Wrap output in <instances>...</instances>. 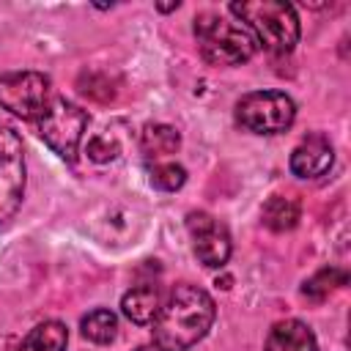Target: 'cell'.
<instances>
[{
    "label": "cell",
    "instance_id": "obj_1",
    "mask_svg": "<svg viewBox=\"0 0 351 351\" xmlns=\"http://www.w3.org/2000/svg\"><path fill=\"white\" fill-rule=\"evenodd\" d=\"M217 315L214 299L197 285H176L154 318V346L159 351H186L206 337Z\"/></svg>",
    "mask_w": 351,
    "mask_h": 351
},
{
    "label": "cell",
    "instance_id": "obj_2",
    "mask_svg": "<svg viewBox=\"0 0 351 351\" xmlns=\"http://www.w3.org/2000/svg\"><path fill=\"white\" fill-rule=\"evenodd\" d=\"M228 11L241 19V25L252 33L263 49L285 55L299 41V16L291 3L282 0H250V3H230Z\"/></svg>",
    "mask_w": 351,
    "mask_h": 351
},
{
    "label": "cell",
    "instance_id": "obj_3",
    "mask_svg": "<svg viewBox=\"0 0 351 351\" xmlns=\"http://www.w3.org/2000/svg\"><path fill=\"white\" fill-rule=\"evenodd\" d=\"M195 38L203 58L214 66H239L258 49V41L241 22L225 19L217 11H203L195 16Z\"/></svg>",
    "mask_w": 351,
    "mask_h": 351
},
{
    "label": "cell",
    "instance_id": "obj_4",
    "mask_svg": "<svg viewBox=\"0 0 351 351\" xmlns=\"http://www.w3.org/2000/svg\"><path fill=\"white\" fill-rule=\"evenodd\" d=\"M85 126H88V112L82 107L66 101L63 96H52L47 101L44 112L36 118V129H38L41 140L63 159L77 156Z\"/></svg>",
    "mask_w": 351,
    "mask_h": 351
},
{
    "label": "cell",
    "instance_id": "obj_5",
    "mask_svg": "<svg viewBox=\"0 0 351 351\" xmlns=\"http://www.w3.org/2000/svg\"><path fill=\"white\" fill-rule=\"evenodd\" d=\"M296 118V104L282 90H255L239 99L236 123L252 134H280Z\"/></svg>",
    "mask_w": 351,
    "mask_h": 351
},
{
    "label": "cell",
    "instance_id": "obj_6",
    "mask_svg": "<svg viewBox=\"0 0 351 351\" xmlns=\"http://www.w3.org/2000/svg\"><path fill=\"white\" fill-rule=\"evenodd\" d=\"M49 77L38 71L0 74V107L22 121H36L52 99Z\"/></svg>",
    "mask_w": 351,
    "mask_h": 351
},
{
    "label": "cell",
    "instance_id": "obj_7",
    "mask_svg": "<svg viewBox=\"0 0 351 351\" xmlns=\"http://www.w3.org/2000/svg\"><path fill=\"white\" fill-rule=\"evenodd\" d=\"M25 195V148L11 126L0 123V222L11 219Z\"/></svg>",
    "mask_w": 351,
    "mask_h": 351
},
{
    "label": "cell",
    "instance_id": "obj_8",
    "mask_svg": "<svg viewBox=\"0 0 351 351\" xmlns=\"http://www.w3.org/2000/svg\"><path fill=\"white\" fill-rule=\"evenodd\" d=\"M186 230L192 236V250L197 255V261L208 269H219L228 263L230 258V233L228 228L206 214V211H192L186 217Z\"/></svg>",
    "mask_w": 351,
    "mask_h": 351
},
{
    "label": "cell",
    "instance_id": "obj_9",
    "mask_svg": "<svg viewBox=\"0 0 351 351\" xmlns=\"http://www.w3.org/2000/svg\"><path fill=\"white\" fill-rule=\"evenodd\" d=\"M332 162H335V151L324 134L304 137L291 154V170L299 178H318L332 167Z\"/></svg>",
    "mask_w": 351,
    "mask_h": 351
},
{
    "label": "cell",
    "instance_id": "obj_10",
    "mask_svg": "<svg viewBox=\"0 0 351 351\" xmlns=\"http://www.w3.org/2000/svg\"><path fill=\"white\" fill-rule=\"evenodd\" d=\"M315 346H318L315 335L307 324L296 318H285L269 329L263 351H315Z\"/></svg>",
    "mask_w": 351,
    "mask_h": 351
},
{
    "label": "cell",
    "instance_id": "obj_11",
    "mask_svg": "<svg viewBox=\"0 0 351 351\" xmlns=\"http://www.w3.org/2000/svg\"><path fill=\"white\" fill-rule=\"evenodd\" d=\"M159 288L156 285H137L123 293L121 310L132 324H151L159 313Z\"/></svg>",
    "mask_w": 351,
    "mask_h": 351
},
{
    "label": "cell",
    "instance_id": "obj_12",
    "mask_svg": "<svg viewBox=\"0 0 351 351\" xmlns=\"http://www.w3.org/2000/svg\"><path fill=\"white\" fill-rule=\"evenodd\" d=\"M69 332L60 321H44L36 324L22 343H16L14 351H66Z\"/></svg>",
    "mask_w": 351,
    "mask_h": 351
},
{
    "label": "cell",
    "instance_id": "obj_13",
    "mask_svg": "<svg viewBox=\"0 0 351 351\" xmlns=\"http://www.w3.org/2000/svg\"><path fill=\"white\" fill-rule=\"evenodd\" d=\"M178 145H181V134L167 123H148L140 134V148L151 159L170 156L178 151Z\"/></svg>",
    "mask_w": 351,
    "mask_h": 351
},
{
    "label": "cell",
    "instance_id": "obj_14",
    "mask_svg": "<svg viewBox=\"0 0 351 351\" xmlns=\"http://www.w3.org/2000/svg\"><path fill=\"white\" fill-rule=\"evenodd\" d=\"M299 222V203L293 197L274 195L263 203V225L274 233H285Z\"/></svg>",
    "mask_w": 351,
    "mask_h": 351
},
{
    "label": "cell",
    "instance_id": "obj_15",
    "mask_svg": "<svg viewBox=\"0 0 351 351\" xmlns=\"http://www.w3.org/2000/svg\"><path fill=\"white\" fill-rule=\"evenodd\" d=\"M80 329H82V335H85L90 343L104 346V343H112V340H115V335H118V318H115L112 310L99 307V310H90V313L82 318Z\"/></svg>",
    "mask_w": 351,
    "mask_h": 351
},
{
    "label": "cell",
    "instance_id": "obj_16",
    "mask_svg": "<svg viewBox=\"0 0 351 351\" xmlns=\"http://www.w3.org/2000/svg\"><path fill=\"white\" fill-rule=\"evenodd\" d=\"M348 282V274L337 266H324L321 271H315L310 280H304L302 285V293L310 299V302H324L335 288H343Z\"/></svg>",
    "mask_w": 351,
    "mask_h": 351
},
{
    "label": "cell",
    "instance_id": "obj_17",
    "mask_svg": "<svg viewBox=\"0 0 351 351\" xmlns=\"http://www.w3.org/2000/svg\"><path fill=\"white\" fill-rule=\"evenodd\" d=\"M148 178H151V184H154L156 189H162V192H176V189L184 186L186 170H184L181 165H176V162H156V165H151Z\"/></svg>",
    "mask_w": 351,
    "mask_h": 351
},
{
    "label": "cell",
    "instance_id": "obj_18",
    "mask_svg": "<svg viewBox=\"0 0 351 351\" xmlns=\"http://www.w3.org/2000/svg\"><path fill=\"white\" fill-rule=\"evenodd\" d=\"M88 156L93 162H110L118 156V143L110 134H96L88 140Z\"/></svg>",
    "mask_w": 351,
    "mask_h": 351
}]
</instances>
